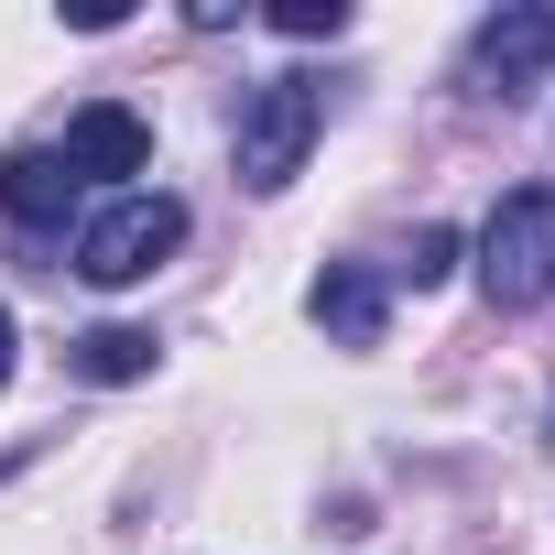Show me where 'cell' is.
<instances>
[{
	"mask_svg": "<svg viewBox=\"0 0 555 555\" xmlns=\"http://www.w3.org/2000/svg\"><path fill=\"white\" fill-rule=\"evenodd\" d=\"M317 120H327V88L317 77H261L240 88V120H229V153H240V185L250 196H284L317 153Z\"/></svg>",
	"mask_w": 555,
	"mask_h": 555,
	"instance_id": "cell-1",
	"label": "cell"
},
{
	"mask_svg": "<svg viewBox=\"0 0 555 555\" xmlns=\"http://www.w3.org/2000/svg\"><path fill=\"white\" fill-rule=\"evenodd\" d=\"M479 295L501 317H522V306L555 295V185H512L490 207V229H479Z\"/></svg>",
	"mask_w": 555,
	"mask_h": 555,
	"instance_id": "cell-2",
	"label": "cell"
},
{
	"mask_svg": "<svg viewBox=\"0 0 555 555\" xmlns=\"http://www.w3.org/2000/svg\"><path fill=\"white\" fill-rule=\"evenodd\" d=\"M185 250V207L164 196V185H131V196H109L88 229H77V272H88V284H142V272H164Z\"/></svg>",
	"mask_w": 555,
	"mask_h": 555,
	"instance_id": "cell-3",
	"label": "cell"
},
{
	"mask_svg": "<svg viewBox=\"0 0 555 555\" xmlns=\"http://www.w3.org/2000/svg\"><path fill=\"white\" fill-rule=\"evenodd\" d=\"M544 66H555V0H512V12H490V23L468 34V77H479L490 99H533Z\"/></svg>",
	"mask_w": 555,
	"mask_h": 555,
	"instance_id": "cell-4",
	"label": "cell"
},
{
	"mask_svg": "<svg viewBox=\"0 0 555 555\" xmlns=\"http://www.w3.org/2000/svg\"><path fill=\"white\" fill-rule=\"evenodd\" d=\"M66 175L88 185V175H153V120L142 109H120V99H99V109H77L66 120Z\"/></svg>",
	"mask_w": 555,
	"mask_h": 555,
	"instance_id": "cell-5",
	"label": "cell"
},
{
	"mask_svg": "<svg viewBox=\"0 0 555 555\" xmlns=\"http://www.w3.org/2000/svg\"><path fill=\"white\" fill-rule=\"evenodd\" d=\"M306 317H317L338 349H382V327H392V284H382L371 261H327L317 295H306Z\"/></svg>",
	"mask_w": 555,
	"mask_h": 555,
	"instance_id": "cell-6",
	"label": "cell"
},
{
	"mask_svg": "<svg viewBox=\"0 0 555 555\" xmlns=\"http://www.w3.org/2000/svg\"><path fill=\"white\" fill-rule=\"evenodd\" d=\"M77 175H66V153L55 142H34V153H12V164H0V218H12V229H66L77 218Z\"/></svg>",
	"mask_w": 555,
	"mask_h": 555,
	"instance_id": "cell-7",
	"label": "cell"
},
{
	"mask_svg": "<svg viewBox=\"0 0 555 555\" xmlns=\"http://www.w3.org/2000/svg\"><path fill=\"white\" fill-rule=\"evenodd\" d=\"M153 360H164V349H153V327H88V338L66 349V371H77V382H153Z\"/></svg>",
	"mask_w": 555,
	"mask_h": 555,
	"instance_id": "cell-8",
	"label": "cell"
},
{
	"mask_svg": "<svg viewBox=\"0 0 555 555\" xmlns=\"http://www.w3.org/2000/svg\"><path fill=\"white\" fill-rule=\"evenodd\" d=\"M447 272H457V229H414L382 284H414V295H425V284H447Z\"/></svg>",
	"mask_w": 555,
	"mask_h": 555,
	"instance_id": "cell-9",
	"label": "cell"
},
{
	"mask_svg": "<svg viewBox=\"0 0 555 555\" xmlns=\"http://www.w3.org/2000/svg\"><path fill=\"white\" fill-rule=\"evenodd\" d=\"M272 34H295V44H327V34H349V0H272Z\"/></svg>",
	"mask_w": 555,
	"mask_h": 555,
	"instance_id": "cell-10",
	"label": "cell"
},
{
	"mask_svg": "<svg viewBox=\"0 0 555 555\" xmlns=\"http://www.w3.org/2000/svg\"><path fill=\"white\" fill-rule=\"evenodd\" d=\"M0 382H12V306H0Z\"/></svg>",
	"mask_w": 555,
	"mask_h": 555,
	"instance_id": "cell-11",
	"label": "cell"
}]
</instances>
